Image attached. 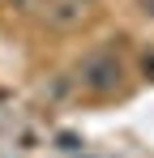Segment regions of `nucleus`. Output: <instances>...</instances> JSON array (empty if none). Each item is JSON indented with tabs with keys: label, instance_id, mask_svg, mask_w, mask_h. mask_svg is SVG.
Wrapping results in <instances>:
<instances>
[{
	"label": "nucleus",
	"instance_id": "nucleus-1",
	"mask_svg": "<svg viewBox=\"0 0 154 158\" xmlns=\"http://www.w3.org/2000/svg\"><path fill=\"white\" fill-rule=\"evenodd\" d=\"M81 85L94 90V94L116 90V85H120V64H116V56H107V52L86 56V60H81Z\"/></svg>",
	"mask_w": 154,
	"mask_h": 158
},
{
	"label": "nucleus",
	"instance_id": "nucleus-2",
	"mask_svg": "<svg viewBox=\"0 0 154 158\" xmlns=\"http://www.w3.org/2000/svg\"><path fill=\"white\" fill-rule=\"evenodd\" d=\"M86 17V4H77V0H60V4H51L47 9V22L51 26H73Z\"/></svg>",
	"mask_w": 154,
	"mask_h": 158
},
{
	"label": "nucleus",
	"instance_id": "nucleus-3",
	"mask_svg": "<svg viewBox=\"0 0 154 158\" xmlns=\"http://www.w3.org/2000/svg\"><path fill=\"white\" fill-rule=\"evenodd\" d=\"M137 9H141L146 17H154V0H137Z\"/></svg>",
	"mask_w": 154,
	"mask_h": 158
}]
</instances>
